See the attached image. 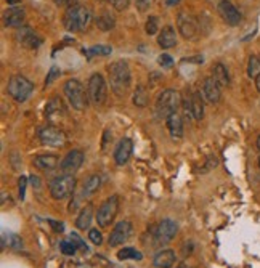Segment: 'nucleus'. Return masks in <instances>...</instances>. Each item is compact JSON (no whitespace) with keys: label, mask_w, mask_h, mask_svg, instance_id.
Returning a JSON list of instances; mask_svg holds the SVG:
<instances>
[{"label":"nucleus","mask_w":260,"mask_h":268,"mask_svg":"<svg viewBox=\"0 0 260 268\" xmlns=\"http://www.w3.org/2000/svg\"><path fill=\"white\" fill-rule=\"evenodd\" d=\"M108 74H109V84H111L112 92L117 96H124L128 92L130 82H132L128 64L125 61L111 63L108 68Z\"/></svg>","instance_id":"nucleus-1"},{"label":"nucleus","mask_w":260,"mask_h":268,"mask_svg":"<svg viewBox=\"0 0 260 268\" xmlns=\"http://www.w3.org/2000/svg\"><path fill=\"white\" fill-rule=\"evenodd\" d=\"M92 15L85 7H71L63 15V24L69 32H80L90 26Z\"/></svg>","instance_id":"nucleus-2"},{"label":"nucleus","mask_w":260,"mask_h":268,"mask_svg":"<svg viewBox=\"0 0 260 268\" xmlns=\"http://www.w3.org/2000/svg\"><path fill=\"white\" fill-rule=\"evenodd\" d=\"M182 96L177 90H172V88H167V90L162 92L158 100H156V111L161 117H169L170 114L177 112V109L180 108L182 104Z\"/></svg>","instance_id":"nucleus-3"},{"label":"nucleus","mask_w":260,"mask_h":268,"mask_svg":"<svg viewBox=\"0 0 260 268\" xmlns=\"http://www.w3.org/2000/svg\"><path fill=\"white\" fill-rule=\"evenodd\" d=\"M64 95L68 96L71 106L77 111H84L88 101V93L85 92L84 85L77 79H71L64 84Z\"/></svg>","instance_id":"nucleus-4"},{"label":"nucleus","mask_w":260,"mask_h":268,"mask_svg":"<svg viewBox=\"0 0 260 268\" xmlns=\"http://www.w3.org/2000/svg\"><path fill=\"white\" fill-rule=\"evenodd\" d=\"M32 88L34 87H32L31 80H28L24 76H13V77H10V80H8L7 92L15 101L24 103L31 96Z\"/></svg>","instance_id":"nucleus-5"},{"label":"nucleus","mask_w":260,"mask_h":268,"mask_svg":"<svg viewBox=\"0 0 260 268\" xmlns=\"http://www.w3.org/2000/svg\"><path fill=\"white\" fill-rule=\"evenodd\" d=\"M76 188V178L74 175H60L55 177L53 180L48 185V190H50V194L53 199H66L69 194L74 191Z\"/></svg>","instance_id":"nucleus-6"},{"label":"nucleus","mask_w":260,"mask_h":268,"mask_svg":"<svg viewBox=\"0 0 260 268\" xmlns=\"http://www.w3.org/2000/svg\"><path fill=\"white\" fill-rule=\"evenodd\" d=\"M87 93H88V100L95 106H101V104L106 101V95H108V87H106V80L101 74H93L88 79V85H87Z\"/></svg>","instance_id":"nucleus-7"},{"label":"nucleus","mask_w":260,"mask_h":268,"mask_svg":"<svg viewBox=\"0 0 260 268\" xmlns=\"http://www.w3.org/2000/svg\"><path fill=\"white\" fill-rule=\"evenodd\" d=\"M117 210H119V198L116 194H112V196H109L98 207V210H96V222H98L101 228H108V226L114 222Z\"/></svg>","instance_id":"nucleus-8"},{"label":"nucleus","mask_w":260,"mask_h":268,"mask_svg":"<svg viewBox=\"0 0 260 268\" xmlns=\"http://www.w3.org/2000/svg\"><path fill=\"white\" fill-rule=\"evenodd\" d=\"M178 231L177 222L170 220V218H164L154 230V239H156L158 246H166L170 241L175 238V234Z\"/></svg>","instance_id":"nucleus-9"},{"label":"nucleus","mask_w":260,"mask_h":268,"mask_svg":"<svg viewBox=\"0 0 260 268\" xmlns=\"http://www.w3.org/2000/svg\"><path fill=\"white\" fill-rule=\"evenodd\" d=\"M177 28H178V32L182 34L183 39H196L198 36V21L196 18L191 15V13H186V12H182L178 13V18H177Z\"/></svg>","instance_id":"nucleus-10"},{"label":"nucleus","mask_w":260,"mask_h":268,"mask_svg":"<svg viewBox=\"0 0 260 268\" xmlns=\"http://www.w3.org/2000/svg\"><path fill=\"white\" fill-rule=\"evenodd\" d=\"M39 140L45 146H63L66 143V135L58 127L47 125L39 130Z\"/></svg>","instance_id":"nucleus-11"},{"label":"nucleus","mask_w":260,"mask_h":268,"mask_svg":"<svg viewBox=\"0 0 260 268\" xmlns=\"http://www.w3.org/2000/svg\"><path fill=\"white\" fill-rule=\"evenodd\" d=\"M82 164H84V153L80 150H72L63 158L60 167L64 175H74Z\"/></svg>","instance_id":"nucleus-12"},{"label":"nucleus","mask_w":260,"mask_h":268,"mask_svg":"<svg viewBox=\"0 0 260 268\" xmlns=\"http://www.w3.org/2000/svg\"><path fill=\"white\" fill-rule=\"evenodd\" d=\"M132 225H130V222H119L114 228H112L111 234H109V239H108V244L109 247H117L120 244H124V242L132 236Z\"/></svg>","instance_id":"nucleus-13"},{"label":"nucleus","mask_w":260,"mask_h":268,"mask_svg":"<svg viewBox=\"0 0 260 268\" xmlns=\"http://www.w3.org/2000/svg\"><path fill=\"white\" fill-rule=\"evenodd\" d=\"M183 108H185V114L191 116L194 120H201L204 117V98H202L201 93H193L188 96V100L183 101Z\"/></svg>","instance_id":"nucleus-14"},{"label":"nucleus","mask_w":260,"mask_h":268,"mask_svg":"<svg viewBox=\"0 0 260 268\" xmlns=\"http://www.w3.org/2000/svg\"><path fill=\"white\" fill-rule=\"evenodd\" d=\"M16 40H18L23 47L31 48V50L39 48L44 42V39L40 37L34 29L26 28V26H23V28H20L18 31H16Z\"/></svg>","instance_id":"nucleus-15"},{"label":"nucleus","mask_w":260,"mask_h":268,"mask_svg":"<svg viewBox=\"0 0 260 268\" xmlns=\"http://www.w3.org/2000/svg\"><path fill=\"white\" fill-rule=\"evenodd\" d=\"M220 88L222 87L215 82L214 77L204 79V82H202V90H201V95H202V98H204V101L209 104H217L220 101V96H222Z\"/></svg>","instance_id":"nucleus-16"},{"label":"nucleus","mask_w":260,"mask_h":268,"mask_svg":"<svg viewBox=\"0 0 260 268\" xmlns=\"http://www.w3.org/2000/svg\"><path fill=\"white\" fill-rule=\"evenodd\" d=\"M218 13H220L222 20L226 24H230V26H238L241 23V13L230 0H222V2L218 4Z\"/></svg>","instance_id":"nucleus-17"},{"label":"nucleus","mask_w":260,"mask_h":268,"mask_svg":"<svg viewBox=\"0 0 260 268\" xmlns=\"http://www.w3.org/2000/svg\"><path fill=\"white\" fill-rule=\"evenodd\" d=\"M132 151H134V143L130 138H122L114 150V161L117 166H124L128 162L130 156H132Z\"/></svg>","instance_id":"nucleus-18"},{"label":"nucleus","mask_w":260,"mask_h":268,"mask_svg":"<svg viewBox=\"0 0 260 268\" xmlns=\"http://www.w3.org/2000/svg\"><path fill=\"white\" fill-rule=\"evenodd\" d=\"M26 13L21 7H12L4 13V24L8 28H23Z\"/></svg>","instance_id":"nucleus-19"},{"label":"nucleus","mask_w":260,"mask_h":268,"mask_svg":"<svg viewBox=\"0 0 260 268\" xmlns=\"http://www.w3.org/2000/svg\"><path fill=\"white\" fill-rule=\"evenodd\" d=\"M175 262H177V255L172 249H162L153 258L154 268H172Z\"/></svg>","instance_id":"nucleus-20"},{"label":"nucleus","mask_w":260,"mask_h":268,"mask_svg":"<svg viewBox=\"0 0 260 268\" xmlns=\"http://www.w3.org/2000/svg\"><path fill=\"white\" fill-rule=\"evenodd\" d=\"M158 44L161 48H172L177 45V34H175V29L172 26H166L162 28V31L159 32L158 36Z\"/></svg>","instance_id":"nucleus-21"},{"label":"nucleus","mask_w":260,"mask_h":268,"mask_svg":"<svg viewBox=\"0 0 260 268\" xmlns=\"http://www.w3.org/2000/svg\"><path fill=\"white\" fill-rule=\"evenodd\" d=\"M58 156H55V154H40V156L32 159V164L39 170H53L58 166Z\"/></svg>","instance_id":"nucleus-22"},{"label":"nucleus","mask_w":260,"mask_h":268,"mask_svg":"<svg viewBox=\"0 0 260 268\" xmlns=\"http://www.w3.org/2000/svg\"><path fill=\"white\" fill-rule=\"evenodd\" d=\"M167 128L170 135L174 138H182L183 137V119L182 116L178 114V112H174V114H170L167 119Z\"/></svg>","instance_id":"nucleus-23"},{"label":"nucleus","mask_w":260,"mask_h":268,"mask_svg":"<svg viewBox=\"0 0 260 268\" xmlns=\"http://www.w3.org/2000/svg\"><path fill=\"white\" fill-rule=\"evenodd\" d=\"M92 218H93V207L88 204L85 206L82 210H80V214L76 218V228L80 231H85L90 228L92 225Z\"/></svg>","instance_id":"nucleus-24"},{"label":"nucleus","mask_w":260,"mask_h":268,"mask_svg":"<svg viewBox=\"0 0 260 268\" xmlns=\"http://www.w3.org/2000/svg\"><path fill=\"white\" fill-rule=\"evenodd\" d=\"M212 77H214V80L220 87H228L230 85L228 69H226L222 63H215L214 66H212Z\"/></svg>","instance_id":"nucleus-25"},{"label":"nucleus","mask_w":260,"mask_h":268,"mask_svg":"<svg viewBox=\"0 0 260 268\" xmlns=\"http://www.w3.org/2000/svg\"><path fill=\"white\" fill-rule=\"evenodd\" d=\"M64 112V104L61 101V98H58V96H55V98H52L50 101L47 103L45 106V116L48 119H53V117H58L60 114H63Z\"/></svg>","instance_id":"nucleus-26"},{"label":"nucleus","mask_w":260,"mask_h":268,"mask_svg":"<svg viewBox=\"0 0 260 268\" xmlns=\"http://www.w3.org/2000/svg\"><path fill=\"white\" fill-rule=\"evenodd\" d=\"M101 186V177L98 174H92L90 177L84 182L82 186V194L84 196H92L93 193H96Z\"/></svg>","instance_id":"nucleus-27"},{"label":"nucleus","mask_w":260,"mask_h":268,"mask_svg":"<svg viewBox=\"0 0 260 268\" xmlns=\"http://www.w3.org/2000/svg\"><path fill=\"white\" fill-rule=\"evenodd\" d=\"M13 249V250H21L23 249V241L18 234L15 233H4L2 234V249Z\"/></svg>","instance_id":"nucleus-28"},{"label":"nucleus","mask_w":260,"mask_h":268,"mask_svg":"<svg viewBox=\"0 0 260 268\" xmlns=\"http://www.w3.org/2000/svg\"><path fill=\"white\" fill-rule=\"evenodd\" d=\"M148 98H150V92L148 88L145 85H138L134 92V96H132V101L137 108H145L146 104H148Z\"/></svg>","instance_id":"nucleus-29"},{"label":"nucleus","mask_w":260,"mask_h":268,"mask_svg":"<svg viewBox=\"0 0 260 268\" xmlns=\"http://www.w3.org/2000/svg\"><path fill=\"white\" fill-rule=\"evenodd\" d=\"M96 26H98V29L103 31V32L111 31L112 28L116 26L114 16H111L109 13H101V15L98 16V18H96Z\"/></svg>","instance_id":"nucleus-30"},{"label":"nucleus","mask_w":260,"mask_h":268,"mask_svg":"<svg viewBox=\"0 0 260 268\" xmlns=\"http://www.w3.org/2000/svg\"><path fill=\"white\" fill-rule=\"evenodd\" d=\"M117 258H119V260H128V258H134V260H142L143 255H142V252H138V250L134 249V247H124V249H120L117 252Z\"/></svg>","instance_id":"nucleus-31"},{"label":"nucleus","mask_w":260,"mask_h":268,"mask_svg":"<svg viewBox=\"0 0 260 268\" xmlns=\"http://www.w3.org/2000/svg\"><path fill=\"white\" fill-rule=\"evenodd\" d=\"M247 76L250 79H257L260 76V58H258V56H250V58H249Z\"/></svg>","instance_id":"nucleus-32"},{"label":"nucleus","mask_w":260,"mask_h":268,"mask_svg":"<svg viewBox=\"0 0 260 268\" xmlns=\"http://www.w3.org/2000/svg\"><path fill=\"white\" fill-rule=\"evenodd\" d=\"M84 53L88 56V58H92L95 55H111V47L108 45H95L92 48H88V50H84Z\"/></svg>","instance_id":"nucleus-33"},{"label":"nucleus","mask_w":260,"mask_h":268,"mask_svg":"<svg viewBox=\"0 0 260 268\" xmlns=\"http://www.w3.org/2000/svg\"><path fill=\"white\" fill-rule=\"evenodd\" d=\"M145 31L148 36H154L159 31V21H158L156 16H150L148 21H146V24H145Z\"/></svg>","instance_id":"nucleus-34"},{"label":"nucleus","mask_w":260,"mask_h":268,"mask_svg":"<svg viewBox=\"0 0 260 268\" xmlns=\"http://www.w3.org/2000/svg\"><path fill=\"white\" fill-rule=\"evenodd\" d=\"M60 250L64 254V255H74L77 247L74 246V242L71 239H66V241H61L60 242Z\"/></svg>","instance_id":"nucleus-35"},{"label":"nucleus","mask_w":260,"mask_h":268,"mask_svg":"<svg viewBox=\"0 0 260 268\" xmlns=\"http://www.w3.org/2000/svg\"><path fill=\"white\" fill-rule=\"evenodd\" d=\"M88 238H90V241L93 242V244L96 246H100L101 242H103V234L98 228H92V230H88Z\"/></svg>","instance_id":"nucleus-36"},{"label":"nucleus","mask_w":260,"mask_h":268,"mask_svg":"<svg viewBox=\"0 0 260 268\" xmlns=\"http://www.w3.org/2000/svg\"><path fill=\"white\" fill-rule=\"evenodd\" d=\"M60 76H61L60 69L53 66L50 71H48V76H47V79H45V84H47V85H50V84L53 82V80H56V79H58Z\"/></svg>","instance_id":"nucleus-37"},{"label":"nucleus","mask_w":260,"mask_h":268,"mask_svg":"<svg viewBox=\"0 0 260 268\" xmlns=\"http://www.w3.org/2000/svg\"><path fill=\"white\" fill-rule=\"evenodd\" d=\"M108 2L111 4V7H114L117 12H122V10H125V8L128 7L130 0H108Z\"/></svg>","instance_id":"nucleus-38"},{"label":"nucleus","mask_w":260,"mask_h":268,"mask_svg":"<svg viewBox=\"0 0 260 268\" xmlns=\"http://www.w3.org/2000/svg\"><path fill=\"white\" fill-rule=\"evenodd\" d=\"M153 2L154 0H137V8H138V12H148L150 8L153 7Z\"/></svg>","instance_id":"nucleus-39"},{"label":"nucleus","mask_w":260,"mask_h":268,"mask_svg":"<svg viewBox=\"0 0 260 268\" xmlns=\"http://www.w3.org/2000/svg\"><path fill=\"white\" fill-rule=\"evenodd\" d=\"M69 239L74 242V246L77 247V249H82V250H87V246H85V242L82 241V238L79 236V234H76V233H71V236H69Z\"/></svg>","instance_id":"nucleus-40"},{"label":"nucleus","mask_w":260,"mask_h":268,"mask_svg":"<svg viewBox=\"0 0 260 268\" xmlns=\"http://www.w3.org/2000/svg\"><path fill=\"white\" fill-rule=\"evenodd\" d=\"M53 2H55L56 7H66V8L77 5V0H53Z\"/></svg>","instance_id":"nucleus-41"},{"label":"nucleus","mask_w":260,"mask_h":268,"mask_svg":"<svg viewBox=\"0 0 260 268\" xmlns=\"http://www.w3.org/2000/svg\"><path fill=\"white\" fill-rule=\"evenodd\" d=\"M158 63L161 64V66H170V64H172V58H170L169 55H161L159 58H158Z\"/></svg>","instance_id":"nucleus-42"},{"label":"nucleus","mask_w":260,"mask_h":268,"mask_svg":"<svg viewBox=\"0 0 260 268\" xmlns=\"http://www.w3.org/2000/svg\"><path fill=\"white\" fill-rule=\"evenodd\" d=\"M18 185H20V198L24 199V191H26L28 178H26V177H21V178H20V182H18Z\"/></svg>","instance_id":"nucleus-43"},{"label":"nucleus","mask_w":260,"mask_h":268,"mask_svg":"<svg viewBox=\"0 0 260 268\" xmlns=\"http://www.w3.org/2000/svg\"><path fill=\"white\" fill-rule=\"evenodd\" d=\"M52 223V226L56 230V231H63L64 230V226H63V223H58V222H53V220H48Z\"/></svg>","instance_id":"nucleus-44"},{"label":"nucleus","mask_w":260,"mask_h":268,"mask_svg":"<svg viewBox=\"0 0 260 268\" xmlns=\"http://www.w3.org/2000/svg\"><path fill=\"white\" fill-rule=\"evenodd\" d=\"M178 2H180V0H166V5H167V7H174V5H177Z\"/></svg>","instance_id":"nucleus-45"},{"label":"nucleus","mask_w":260,"mask_h":268,"mask_svg":"<svg viewBox=\"0 0 260 268\" xmlns=\"http://www.w3.org/2000/svg\"><path fill=\"white\" fill-rule=\"evenodd\" d=\"M8 5H18L20 4V0H7Z\"/></svg>","instance_id":"nucleus-46"},{"label":"nucleus","mask_w":260,"mask_h":268,"mask_svg":"<svg viewBox=\"0 0 260 268\" xmlns=\"http://www.w3.org/2000/svg\"><path fill=\"white\" fill-rule=\"evenodd\" d=\"M255 87H257V90L260 92V76H258V77L255 79Z\"/></svg>","instance_id":"nucleus-47"},{"label":"nucleus","mask_w":260,"mask_h":268,"mask_svg":"<svg viewBox=\"0 0 260 268\" xmlns=\"http://www.w3.org/2000/svg\"><path fill=\"white\" fill-rule=\"evenodd\" d=\"M177 268H193V266H190L188 263H180V265H178Z\"/></svg>","instance_id":"nucleus-48"},{"label":"nucleus","mask_w":260,"mask_h":268,"mask_svg":"<svg viewBox=\"0 0 260 268\" xmlns=\"http://www.w3.org/2000/svg\"><path fill=\"white\" fill-rule=\"evenodd\" d=\"M257 148H258V151H260V135L257 137Z\"/></svg>","instance_id":"nucleus-49"},{"label":"nucleus","mask_w":260,"mask_h":268,"mask_svg":"<svg viewBox=\"0 0 260 268\" xmlns=\"http://www.w3.org/2000/svg\"><path fill=\"white\" fill-rule=\"evenodd\" d=\"M258 167H260V158H258Z\"/></svg>","instance_id":"nucleus-50"}]
</instances>
